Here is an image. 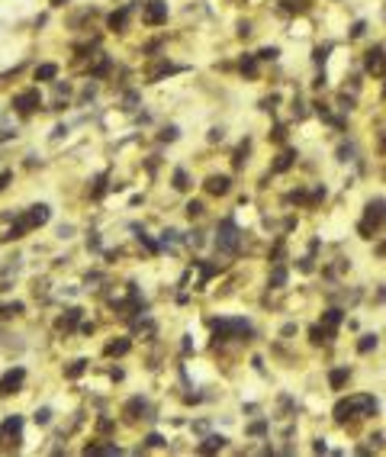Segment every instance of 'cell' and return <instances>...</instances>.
<instances>
[{"label":"cell","mask_w":386,"mask_h":457,"mask_svg":"<svg viewBox=\"0 0 386 457\" xmlns=\"http://www.w3.org/2000/svg\"><path fill=\"white\" fill-rule=\"evenodd\" d=\"M377 412V399L373 396H351V399H341L335 406V418L338 422H347L354 415H373Z\"/></svg>","instance_id":"6da1fadb"},{"label":"cell","mask_w":386,"mask_h":457,"mask_svg":"<svg viewBox=\"0 0 386 457\" xmlns=\"http://www.w3.org/2000/svg\"><path fill=\"white\" fill-rule=\"evenodd\" d=\"M216 245H219V251H225V255H235V251H238V229H235L232 219H222V222H219Z\"/></svg>","instance_id":"7a4b0ae2"},{"label":"cell","mask_w":386,"mask_h":457,"mask_svg":"<svg viewBox=\"0 0 386 457\" xmlns=\"http://www.w3.org/2000/svg\"><path fill=\"white\" fill-rule=\"evenodd\" d=\"M383 222H386V200H370V206H367V219L361 222V232L370 239V229H380Z\"/></svg>","instance_id":"3957f363"},{"label":"cell","mask_w":386,"mask_h":457,"mask_svg":"<svg viewBox=\"0 0 386 457\" xmlns=\"http://www.w3.org/2000/svg\"><path fill=\"white\" fill-rule=\"evenodd\" d=\"M20 432H23V418L10 415L3 425H0V448H16L20 444Z\"/></svg>","instance_id":"277c9868"},{"label":"cell","mask_w":386,"mask_h":457,"mask_svg":"<svg viewBox=\"0 0 386 457\" xmlns=\"http://www.w3.org/2000/svg\"><path fill=\"white\" fill-rule=\"evenodd\" d=\"M251 326L245 319H219L216 322V338H229V335H248Z\"/></svg>","instance_id":"5b68a950"},{"label":"cell","mask_w":386,"mask_h":457,"mask_svg":"<svg viewBox=\"0 0 386 457\" xmlns=\"http://www.w3.org/2000/svg\"><path fill=\"white\" fill-rule=\"evenodd\" d=\"M145 23L148 26H161V23H168V3L164 0H148L145 3Z\"/></svg>","instance_id":"8992f818"},{"label":"cell","mask_w":386,"mask_h":457,"mask_svg":"<svg viewBox=\"0 0 386 457\" xmlns=\"http://www.w3.org/2000/svg\"><path fill=\"white\" fill-rule=\"evenodd\" d=\"M23 380H26V370H23V367H13L10 373H3V380H0V396L20 393V387H23Z\"/></svg>","instance_id":"52a82bcc"},{"label":"cell","mask_w":386,"mask_h":457,"mask_svg":"<svg viewBox=\"0 0 386 457\" xmlns=\"http://www.w3.org/2000/svg\"><path fill=\"white\" fill-rule=\"evenodd\" d=\"M39 103H42L39 90H23L13 97V109H20V113H32V109H39Z\"/></svg>","instance_id":"ba28073f"},{"label":"cell","mask_w":386,"mask_h":457,"mask_svg":"<svg viewBox=\"0 0 386 457\" xmlns=\"http://www.w3.org/2000/svg\"><path fill=\"white\" fill-rule=\"evenodd\" d=\"M23 222L29 225V229H36V225H45V222H48V206H42V203H39V206H32L29 213L23 216Z\"/></svg>","instance_id":"9c48e42d"},{"label":"cell","mask_w":386,"mask_h":457,"mask_svg":"<svg viewBox=\"0 0 386 457\" xmlns=\"http://www.w3.org/2000/svg\"><path fill=\"white\" fill-rule=\"evenodd\" d=\"M341 319H344V312H341V309H328V312L322 316V328H325V335H328V338H332L335 328L341 326Z\"/></svg>","instance_id":"30bf717a"},{"label":"cell","mask_w":386,"mask_h":457,"mask_svg":"<svg viewBox=\"0 0 386 457\" xmlns=\"http://www.w3.org/2000/svg\"><path fill=\"white\" fill-rule=\"evenodd\" d=\"M229 187H232V180L225 177V174H219V177H209L206 180V190L213 196H222V194H229Z\"/></svg>","instance_id":"8fae6325"},{"label":"cell","mask_w":386,"mask_h":457,"mask_svg":"<svg viewBox=\"0 0 386 457\" xmlns=\"http://www.w3.org/2000/svg\"><path fill=\"white\" fill-rule=\"evenodd\" d=\"M293 161H296V152H293V148H286L283 155L274 161V174H283V171H290V168H293Z\"/></svg>","instance_id":"7c38bea8"},{"label":"cell","mask_w":386,"mask_h":457,"mask_svg":"<svg viewBox=\"0 0 386 457\" xmlns=\"http://www.w3.org/2000/svg\"><path fill=\"white\" fill-rule=\"evenodd\" d=\"M219 448H225V438H222V435H209L206 441L200 444L203 454H213V451H219Z\"/></svg>","instance_id":"4fadbf2b"},{"label":"cell","mask_w":386,"mask_h":457,"mask_svg":"<svg viewBox=\"0 0 386 457\" xmlns=\"http://www.w3.org/2000/svg\"><path fill=\"white\" fill-rule=\"evenodd\" d=\"M351 377V370L347 367H338V370H332V377H328V383H332V390H341L344 387V380Z\"/></svg>","instance_id":"5bb4252c"},{"label":"cell","mask_w":386,"mask_h":457,"mask_svg":"<svg viewBox=\"0 0 386 457\" xmlns=\"http://www.w3.org/2000/svg\"><path fill=\"white\" fill-rule=\"evenodd\" d=\"M139 412H145V399H142V396H135V399H129V403H126V415H129V418H139Z\"/></svg>","instance_id":"9a60e30c"},{"label":"cell","mask_w":386,"mask_h":457,"mask_svg":"<svg viewBox=\"0 0 386 457\" xmlns=\"http://www.w3.org/2000/svg\"><path fill=\"white\" fill-rule=\"evenodd\" d=\"M58 74V65H39L36 68V81H55Z\"/></svg>","instance_id":"2e32d148"},{"label":"cell","mask_w":386,"mask_h":457,"mask_svg":"<svg viewBox=\"0 0 386 457\" xmlns=\"http://www.w3.org/2000/svg\"><path fill=\"white\" fill-rule=\"evenodd\" d=\"M126 351H129V338H119V341H113V345L107 348V354L109 357H119V354H126Z\"/></svg>","instance_id":"e0dca14e"},{"label":"cell","mask_w":386,"mask_h":457,"mask_svg":"<svg viewBox=\"0 0 386 457\" xmlns=\"http://www.w3.org/2000/svg\"><path fill=\"white\" fill-rule=\"evenodd\" d=\"M377 348V335H364L361 341H357V351H361V354H367V351H373Z\"/></svg>","instance_id":"ac0fdd59"},{"label":"cell","mask_w":386,"mask_h":457,"mask_svg":"<svg viewBox=\"0 0 386 457\" xmlns=\"http://www.w3.org/2000/svg\"><path fill=\"white\" fill-rule=\"evenodd\" d=\"M126 16H129L126 10H119V13H109V20H107L109 29H123V26H126Z\"/></svg>","instance_id":"d6986e66"},{"label":"cell","mask_w":386,"mask_h":457,"mask_svg":"<svg viewBox=\"0 0 386 457\" xmlns=\"http://www.w3.org/2000/svg\"><path fill=\"white\" fill-rule=\"evenodd\" d=\"M380 58H383V48H370V52H367V58H364V62H367V68H370V71H377Z\"/></svg>","instance_id":"ffe728a7"},{"label":"cell","mask_w":386,"mask_h":457,"mask_svg":"<svg viewBox=\"0 0 386 457\" xmlns=\"http://www.w3.org/2000/svg\"><path fill=\"white\" fill-rule=\"evenodd\" d=\"M187 187H190V180H187V171L177 168V171H174V190H187Z\"/></svg>","instance_id":"44dd1931"},{"label":"cell","mask_w":386,"mask_h":457,"mask_svg":"<svg viewBox=\"0 0 386 457\" xmlns=\"http://www.w3.org/2000/svg\"><path fill=\"white\" fill-rule=\"evenodd\" d=\"M280 3H283L286 13H302L306 10V0H280Z\"/></svg>","instance_id":"7402d4cb"},{"label":"cell","mask_w":386,"mask_h":457,"mask_svg":"<svg viewBox=\"0 0 386 457\" xmlns=\"http://www.w3.org/2000/svg\"><path fill=\"white\" fill-rule=\"evenodd\" d=\"M241 71H245L248 78H255V74H257V62H255V55H248V58H241Z\"/></svg>","instance_id":"603a6c76"},{"label":"cell","mask_w":386,"mask_h":457,"mask_svg":"<svg viewBox=\"0 0 386 457\" xmlns=\"http://www.w3.org/2000/svg\"><path fill=\"white\" fill-rule=\"evenodd\" d=\"M20 312H23V303H7V306L0 309V316L10 319V316H20Z\"/></svg>","instance_id":"cb8c5ba5"},{"label":"cell","mask_w":386,"mask_h":457,"mask_svg":"<svg viewBox=\"0 0 386 457\" xmlns=\"http://www.w3.org/2000/svg\"><path fill=\"white\" fill-rule=\"evenodd\" d=\"M277 55H280L277 45H267V48H261V52H257V58H264V62H274Z\"/></svg>","instance_id":"d4e9b609"},{"label":"cell","mask_w":386,"mask_h":457,"mask_svg":"<svg viewBox=\"0 0 386 457\" xmlns=\"http://www.w3.org/2000/svg\"><path fill=\"white\" fill-rule=\"evenodd\" d=\"M77 319H81V309H68V319H62L58 326H62V328H71V326L77 322Z\"/></svg>","instance_id":"484cf974"},{"label":"cell","mask_w":386,"mask_h":457,"mask_svg":"<svg viewBox=\"0 0 386 457\" xmlns=\"http://www.w3.org/2000/svg\"><path fill=\"white\" fill-rule=\"evenodd\" d=\"M270 283H274V287H283V283H286V271H283V267H277V271L270 274Z\"/></svg>","instance_id":"4316f807"},{"label":"cell","mask_w":386,"mask_h":457,"mask_svg":"<svg viewBox=\"0 0 386 457\" xmlns=\"http://www.w3.org/2000/svg\"><path fill=\"white\" fill-rule=\"evenodd\" d=\"M245 155H248V142H241L238 152H235V158H232V161H235V168H241V164H245Z\"/></svg>","instance_id":"83f0119b"},{"label":"cell","mask_w":386,"mask_h":457,"mask_svg":"<svg viewBox=\"0 0 386 457\" xmlns=\"http://www.w3.org/2000/svg\"><path fill=\"white\" fill-rule=\"evenodd\" d=\"M84 367H87V361H74V364L68 367V377H81V373H84Z\"/></svg>","instance_id":"f1b7e54d"},{"label":"cell","mask_w":386,"mask_h":457,"mask_svg":"<svg viewBox=\"0 0 386 457\" xmlns=\"http://www.w3.org/2000/svg\"><path fill=\"white\" fill-rule=\"evenodd\" d=\"M309 335H312V341H316V345H322V341H328V335H325V328H322V326H316V328H312V332H309Z\"/></svg>","instance_id":"f546056e"},{"label":"cell","mask_w":386,"mask_h":457,"mask_svg":"<svg viewBox=\"0 0 386 457\" xmlns=\"http://www.w3.org/2000/svg\"><path fill=\"white\" fill-rule=\"evenodd\" d=\"M200 213H203V203H196V200L187 203V216H200Z\"/></svg>","instance_id":"4dcf8cb0"},{"label":"cell","mask_w":386,"mask_h":457,"mask_svg":"<svg viewBox=\"0 0 386 457\" xmlns=\"http://www.w3.org/2000/svg\"><path fill=\"white\" fill-rule=\"evenodd\" d=\"M351 155H354V148H351V145H341L338 148V158H341V161H351Z\"/></svg>","instance_id":"1f68e13d"},{"label":"cell","mask_w":386,"mask_h":457,"mask_svg":"<svg viewBox=\"0 0 386 457\" xmlns=\"http://www.w3.org/2000/svg\"><path fill=\"white\" fill-rule=\"evenodd\" d=\"M48 418H52V412H48V409H39L36 412V422H39V425H45Z\"/></svg>","instance_id":"d6a6232c"},{"label":"cell","mask_w":386,"mask_h":457,"mask_svg":"<svg viewBox=\"0 0 386 457\" xmlns=\"http://www.w3.org/2000/svg\"><path fill=\"white\" fill-rule=\"evenodd\" d=\"M10 180H13V171H0V190H3Z\"/></svg>","instance_id":"836d02e7"},{"label":"cell","mask_w":386,"mask_h":457,"mask_svg":"<svg viewBox=\"0 0 386 457\" xmlns=\"http://www.w3.org/2000/svg\"><path fill=\"white\" fill-rule=\"evenodd\" d=\"M332 52V45H322V48H316V62H325V55Z\"/></svg>","instance_id":"e575fe53"},{"label":"cell","mask_w":386,"mask_h":457,"mask_svg":"<svg viewBox=\"0 0 386 457\" xmlns=\"http://www.w3.org/2000/svg\"><path fill=\"white\" fill-rule=\"evenodd\" d=\"M148 444H151V448H161L164 438H161V435H148Z\"/></svg>","instance_id":"d590c367"},{"label":"cell","mask_w":386,"mask_h":457,"mask_svg":"<svg viewBox=\"0 0 386 457\" xmlns=\"http://www.w3.org/2000/svg\"><path fill=\"white\" fill-rule=\"evenodd\" d=\"M286 139V129L283 126H277V129H274V142H283Z\"/></svg>","instance_id":"8d00e7d4"},{"label":"cell","mask_w":386,"mask_h":457,"mask_svg":"<svg viewBox=\"0 0 386 457\" xmlns=\"http://www.w3.org/2000/svg\"><path fill=\"white\" fill-rule=\"evenodd\" d=\"M364 29H367V26H364V23H354V29H351V36H354V39H357V36H364Z\"/></svg>","instance_id":"74e56055"},{"label":"cell","mask_w":386,"mask_h":457,"mask_svg":"<svg viewBox=\"0 0 386 457\" xmlns=\"http://www.w3.org/2000/svg\"><path fill=\"white\" fill-rule=\"evenodd\" d=\"M373 74H386V52H383V58H380V65H377V71Z\"/></svg>","instance_id":"f35d334b"},{"label":"cell","mask_w":386,"mask_h":457,"mask_svg":"<svg viewBox=\"0 0 386 457\" xmlns=\"http://www.w3.org/2000/svg\"><path fill=\"white\" fill-rule=\"evenodd\" d=\"M238 36H251V23H241L238 26Z\"/></svg>","instance_id":"ab89813d"},{"label":"cell","mask_w":386,"mask_h":457,"mask_svg":"<svg viewBox=\"0 0 386 457\" xmlns=\"http://www.w3.org/2000/svg\"><path fill=\"white\" fill-rule=\"evenodd\" d=\"M64 3H68V0H52V7H64Z\"/></svg>","instance_id":"60d3db41"}]
</instances>
